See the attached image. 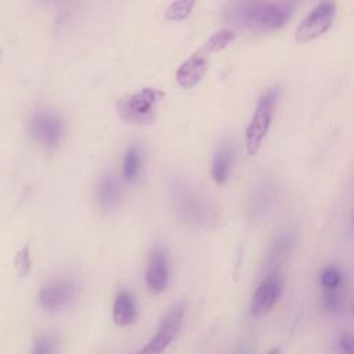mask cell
<instances>
[{"label":"cell","instance_id":"1","mask_svg":"<svg viewBox=\"0 0 354 354\" xmlns=\"http://www.w3.org/2000/svg\"><path fill=\"white\" fill-rule=\"evenodd\" d=\"M171 199L178 220L188 227L207 228L217 220V210L209 198L187 181L173 183Z\"/></svg>","mask_w":354,"mask_h":354},{"label":"cell","instance_id":"2","mask_svg":"<svg viewBox=\"0 0 354 354\" xmlns=\"http://www.w3.org/2000/svg\"><path fill=\"white\" fill-rule=\"evenodd\" d=\"M289 8L281 3H239L228 12V19L254 32H270L282 28L289 19Z\"/></svg>","mask_w":354,"mask_h":354},{"label":"cell","instance_id":"3","mask_svg":"<svg viewBox=\"0 0 354 354\" xmlns=\"http://www.w3.org/2000/svg\"><path fill=\"white\" fill-rule=\"evenodd\" d=\"M163 98V91L145 87L137 93L120 98L116 102V111L120 119L129 124L149 126L155 122L158 106Z\"/></svg>","mask_w":354,"mask_h":354},{"label":"cell","instance_id":"4","mask_svg":"<svg viewBox=\"0 0 354 354\" xmlns=\"http://www.w3.org/2000/svg\"><path fill=\"white\" fill-rule=\"evenodd\" d=\"M278 97L279 87L274 86L268 88L257 101L254 113L245 131V147L249 156H254L257 153L268 134Z\"/></svg>","mask_w":354,"mask_h":354},{"label":"cell","instance_id":"5","mask_svg":"<svg viewBox=\"0 0 354 354\" xmlns=\"http://www.w3.org/2000/svg\"><path fill=\"white\" fill-rule=\"evenodd\" d=\"M336 15V4L325 0L318 4L296 28L295 39L297 43H310L322 36L333 24Z\"/></svg>","mask_w":354,"mask_h":354},{"label":"cell","instance_id":"6","mask_svg":"<svg viewBox=\"0 0 354 354\" xmlns=\"http://www.w3.org/2000/svg\"><path fill=\"white\" fill-rule=\"evenodd\" d=\"M185 310H187L185 301L176 303L162 319L156 335L136 354H162L167 348V346L173 342V339L177 336L183 325Z\"/></svg>","mask_w":354,"mask_h":354},{"label":"cell","instance_id":"7","mask_svg":"<svg viewBox=\"0 0 354 354\" xmlns=\"http://www.w3.org/2000/svg\"><path fill=\"white\" fill-rule=\"evenodd\" d=\"M30 136L47 148H55L64 136L62 118L48 109L36 112L29 122Z\"/></svg>","mask_w":354,"mask_h":354},{"label":"cell","instance_id":"8","mask_svg":"<svg viewBox=\"0 0 354 354\" xmlns=\"http://www.w3.org/2000/svg\"><path fill=\"white\" fill-rule=\"evenodd\" d=\"M283 289V279L279 271L267 272L260 285L253 293L250 301V314L253 317H260L268 313L279 300Z\"/></svg>","mask_w":354,"mask_h":354},{"label":"cell","instance_id":"9","mask_svg":"<svg viewBox=\"0 0 354 354\" xmlns=\"http://www.w3.org/2000/svg\"><path fill=\"white\" fill-rule=\"evenodd\" d=\"M75 296L76 285L71 279H55L40 289L39 303L47 311H59L68 307Z\"/></svg>","mask_w":354,"mask_h":354},{"label":"cell","instance_id":"10","mask_svg":"<svg viewBox=\"0 0 354 354\" xmlns=\"http://www.w3.org/2000/svg\"><path fill=\"white\" fill-rule=\"evenodd\" d=\"M210 54L203 48H198L191 57H188L177 69L176 72V82L183 88H192L206 75V71L209 68L207 57Z\"/></svg>","mask_w":354,"mask_h":354},{"label":"cell","instance_id":"11","mask_svg":"<svg viewBox=\"0 0 354 354\" xmlns=\"http://www.w3.org/2000/svg\"><path fill=\"white\" fill-rule=\"evenodd\" d=\"M145 283L151 293H162L169 283V257L163 248L156 246L151 252L147 272Z\"/></svg>","mask_w":354,"mask_h":354},{"label":"cell","instance_id":"12","mask_svg":"<svg viewBox=\"0 0 354 354\" xmlns=\"http://www.w3.org/2000/svg\"><path fill=\"white\" fill-rule=\"evenodd\" d=\"M295 242H296V235L290 230L282 231L274 238L264 257V268L267 272L278 271L279 267L285 264V261L289 259L293 250Z\"/></svg>","mask_w":354,"mask_h":354},{"label":"cell","instance_id":"13","mask_svg":"<svg viewBox=\"0 0 354 354\" xmlns=\"http://www.w3.org/2000/svg\"><path fill=\"white\" fill-rule=\"evenodd\" d=\"M277 199V188L271 181H261L254 188L248 206V214L252 220L257 221L267 216L272 209Z\"/></svg>","mask_w":354,"mask_h":354},{"label":"cell","instance_id":"14","mask_svg":"<svg viewBox=\"0 0 354 354\" xmlns=\"http://www.w3.org/2000/svg\"><path fill=\"white\" fill-rule=\"evenodd\" d=\"M95 198L104 212H112L123 199V184L112 174L102 176L95 187Z\"/></svg>","mask_w":354,"mask_h":354},{"label":"cell","instance_id":"15","mask_svg":"<svg viewBox=\"0 0 354 354\" xmlns=\"http://www.w3.org/2000/svg\"><path fill=\"white\" fill-rule=\"evenodd\" d=\"M235 160V148L230 141H224L217 149L213 163H212V177L216 184H224L234 167Z\"/></svg>","mask_w":354,"mask_h":354},{"label":"cell","instance_id":"16","mask_svg":"<svg viewBox=\"0 0 354 354\" xmlns=\"http://www.w3.org/2000/svg\"><path fill=\"white\" fill-rule=\"evenodd\" d=\"M137 307L133 296L126 292L120 290L115 300H113V307H112V319L118 326H127L136 322L137 319Z\"/></svg>","mask_w":354,"mask_h":354},{"label":"cell","instance_id":"17","mask_svg":"<svg viewBox=\"0 0 354 354\" xmlns=\"http://www.w3.org/2000/svg\"><path fill=\"white\" fill-rule=\"evenodd\" d=\"M141 165H142V159H141V151L138 147L133 145L130 147L123 158V166H122V174L123 178L126 181H136L140 177L141 173Z\"/></svg>","mask_w":354,"mask_h":354},{"label":"cell","instance_id":"18","mask_svg":"<svg viewBox=\"0 0 354 354\" xmlns=\"http://www.w3.org/2000/svg\"><path fill=\"white\" fill-rule=\"evenodd\" d=\"M232 40H234V32L231 29H221L214 35H212L202 47L212 55L227 48L232 43Z\"/></svg>","mask_w":354,"mask_h":354},{"label":"cell","instance_id":"19","mask_svg":"<svg viewBox=\"0 0 354 354\" xmlns=\"http://www.w3.org/2000/svg\"><path fill=\"white\" fill-rule=\"evenodd\" d=\"M195 3L196 0H174L167 7L165 18L167 21H183L191 14Z\"/></svg>","mask_w":354,"mask_h":354},{"label":"cell","instance_id":"20","mask_svg":"<svg viewBox=\"0 0 354 354\" xmlns=\"http://www.w3.org/2000/svg\"><path fill=\"white\" fill-rule=\"evenodd\" d=\"M342 286L339 288H335V289H328V290H324V295H322V307L325 311L328 313H340L344 307V293L342 292L340 289Z\"/></svg>","mask_w":354,"mask_h":354},{"label":"cell","instance_id":"21","mask_svg":"<svg viewBox=\"0 0 354 354\" xmlns=\"http://www.w3.org/2000/svg\"><path fill=\"white\" fill-rule=\"evenodd\" d=\"M342 281H343L342 271L336 266H328L319 274V283L324 288V290L342 286Z\"/></svg>","mask_w":354,"mask_h":354},{"label":"cell","instance_id":"22","mask_svg":"<svg viewBox=\"0 0 354 354\" xmlns=\"http://www.w3.org/2000/svg\"><path fill=\"white\" fill-rule=\"evenodd\" d=\"M58 340L53 335H41L33 344L32 354H57Z\"/></svg>","mask_w":354,"mask_h":354},{"label":"cell","instance_id":"23","mask_svg":"<svg viewBox=\"0 0 354 354\" xmlns=\"http://www.w3.org/2000/svg\"><path fill=\"white\" fill-rule=\"evenodd\" d=\"M15 263V268L17 272L19 274V277H26L30 271V266H32V260H30V253H29V245H25L17 254L14 259Z\"/></svg>","mask_w":354,"mask_h":354},{"label":"cell","instance_id":"24","mask_svg":"<svg viewBox=\"0 0 354 354\" xmlns=\"http://www.w3.org/2000/svg\"><path fill=\"white\" fill-rule=\"evenodd\" d=\"M335 350L339 354H354V339L348 332H340L333 339Z\"/></svg>","mask_w":354,"mask_h":354},{"label":"cell","instance_id":"25","mask_svg":"<svg viewBox=\"0 0 354 354\" xmlns=\"http://www.w3.org/2000/svg\"><path fill=\"white\" fill-rule=\"evenodd\" d=\"M231 354H254V351H253V348H252L250 346H248V344H239V346H236V347L232 350Z\"/></svg>","mask_w":354,"mask_h":354},{"label":"cell","instance_id":"26","mask_svg":"<svg viewBox=\"0 0 354 354\" xmlns=\"http://www.w3.org/2000/svg\"><path fill=\"white\" fill-rule=\"evenodd\" d=\"M267 354H279V348H271Z\"/></svg>","mask_w":354,"mask_h":354},{"label":"cell","instance_id":"27","mask_svg":"<svg viewBox=\"0 0 354 354\" xmlns=\"http://www.w3.org/2000/svg\"><path fill=\"white\" fill-rule=\"evenodd\" d=\"M256 1H260V0H239V3H256Z\"/></svg>","mask_w":354,"mask_h":354}]
</instances>
